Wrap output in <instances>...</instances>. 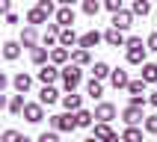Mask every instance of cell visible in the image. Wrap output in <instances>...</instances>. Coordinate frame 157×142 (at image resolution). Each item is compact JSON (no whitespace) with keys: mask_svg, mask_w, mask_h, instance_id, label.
<instances>
[{"mask_svg":"<svg viewBox=\"0 0 157 142\" xmlns=\"http://www.w3.org/2000/svg\"><path fill=\"white\" fill-rule=\"evenodd\" d=\"M83 83V71H80V65H65L62 68V86H65V92H74V89Z\"/></svg>","mask_w":157,"mask_h":142,"instance_id":"cell-1","label":"cell"},{"mask_svg":"<svg viewBox=\"0 0 157 142\" xmlns=\"http://www.w3.org/2000/svg\"><path fill=\"white\" fill-rule=\"evenodd\" d=\"M51 127L53 130H74V127H77V115H71V113L51 115Z\"/></svg>","mask_w":157,"mask_h":142,"instance_id":"cell-2","label":"cell"},{"mask_svg":"<svg viewBox=\"0 0 157 142\" xmlns=\"http://www.w3.org/2000/svg\"><path fill=\"white\" fill-rule=\"evenodd\" d=\"M122 118H124V124L128 127H136L140 121H145V115H142V106H133V104H128L122 110Z\"/></svg>","mask_w":157,"mask_h":142,"instance_id":"cell-3","label":"cell"},{"mask_svg":"<svg viewBox=\"0 0 157 142\" xmlns=\"http://www.w3.org/2000/svg\"><path fill=\"white\" fill-rule=\"evenodd\" d=\"M95 118L101 124H110L116 118V104H110V101H101V104L95 106Z\"/></svg>","mask_w":157,"mask_h":142,"instance_id":"cell-4","label":"cell"},{"mask_svg":"<svg viewBox=\"0 0 157 142\" xmlns=\"http://www.w3.org/2000/svg\"><path fill=\"white\" fill-rule=\"evenodd\" d=\"M39 80H42L44 86H53L56 80H62V71L56 68V65H51V62H48V65H42V71H39Z\"/></svg>","mask_w":157,"mask_h":142,"instance_id":"cell-5","label":"cell"},{"mask_svg":"<svg viewBox=\"0 0 157 142\" xmlns=\"http://www.w3.org/2000/svg\"><path fill=\"white\" fill-rule=\"evenodd\" d=\"M95 139L98 142H122V136H119L110 124H101V121H98L95 124Z\"/></svg>","mask_w":157,"mask_h":142,"instance_id":"cell-6","label":"cell"},{"mask_svg":"<svg viewBox=\"0 0 157 142\" xmlns=\"http://www.w3.org/2000/svg\"><path fill=\"white\" fill-rule=\"evenodd\" d=\"M74 6H62V9H56V24L62 27V30H68V27H74Z\"/></svg>","mask_w":157,"mask_h":142,"instance_id":"cell-7","label":"cell"},{"mask_svg":"<svg viewBox=\"0 0 157 142\" xmlns=\"http://www.w3.org/2000/svg\"><path fill=\"white\" fill-rule=\"evenodd\" d=\"M110 24H113L116 30H122V33H124L128 27H133V12H128V9H122V12H116Z\"/></svg>","mask_w":157,"mask_h":142,"instance_id":"cell-8","label":"cell"},{"mask_svg":"<svg viewBox=\"0 0 157 142\" xmlns=\"http://www.w3.org/2000/svg\"><path fill=\"white\" fill-rule=\"evenodd\" d=\"M104 42L110 44V47H124V44H128V39H124V33H122V30L110 27V30L104 33Z\"/></svg>","mask_w":157,"mask_h":142,"instance_id":"cell-9","label":"cell"},{"mask_svg":"<svg viewBox=\"0 0 157 142\" xmlns=\"http://www.w3.org/2000/svg\"><path fill=\"white\" fill-rule=\"evenodd\" d=\"M42 106H44V104H27V106H24V118H27L30 124H39V121L44 118V110H42Z\"/></svg>","mask_w":157,"mask_h":142,"instance_id":"cell-10","label":"cell"},{"mask_svg":"<svg viewBox=\"0 0 157 142\" xmlns=\"http://www.w3.org/2000/svg\"><path fill=\"white\" fill-rule=\"evenodd\" d=\"M110 83H113V89H128V86H131V77H128V71H124V68H113Z\"/></svg>","mask_w":157,"mask_h":142,"instance_id":"cell-11","label":"cell"},{"mask_svg":"<svg viewBox=\"0 0 157 142\" xmlns=\"http://www.w3.org/2000/svg\"><path fill=\"white\" fill-rule=\"evenodd\" d=\"M21 44H24V47H39V33H36V27L27 24L24 30H21Z\"/></svg>","mask_w":157,"mask_h":142,"instance_id":"cell-12","label":"cell"},{"mask_svg":"<svg viewBox=\"0 0 157 142\" xmlns=\"http://www.w3.org/2000/svg\"><path fill=\"white\" fill-rule=\"evenodd\" d=\"M59 101V92L53 86H42V92H39V104H44V106H51V104H56Z\"/></svg>","mask_w":157,"mask_h":142,"instance_id":"cell-13","label":"cell"},{"mask_svg":"<svg viewBox=\"0 0 157 142\" xmlns=\"http://www.w3.org/2000/svg\"><path fill=\"white\" fill-rule=\"evenodd\" d=\"M101 39H104V36L98 33V30H89V33H83V36H80V47H83V50H89V47H95Z\"/></svg>","mask_w":157,"mask_h":142,"instance_id":"cell-14","label":"cell"},{"mask_svg":"<svg viewBox=\"0 0 157 142\" xmlns=\"http://www.w3.org/2000/svg\"><path fill=\"white\" fill-rule=\"evenodd\" d=\"M59 33H62V27H59V24H48V30H44V36H42L44 47H51V44H56V39H59Z\"/></svg>","mask_w":157,"mask_h":142,"instance_id":"cell-15","label":"cell"},{"mask_svg":"<svg viewBox=\"0 0 157 142\" xmlns=\"http://www.w3.org/2000/svg\"><path fill=\"white\" fill-rule=\"evenodd\" d=\"M48 18H51V15H48V12H42L39 6H33L30 12H27V21H30V27H36V24H48Z\"/></svg>","mask_w":157,"mask_h":142,"instance_id":"cell-16","label":"cell"},{"mask_svg":"<svg viewBox=\"0 0 157 142\" xmlns=\"http://www.w3.org/2000/svg\"><path fill=\"white\" fill-rule=\"evenodd\" d=\"M12 86L24 95V92H30V86H33V77H30V74H15V77H12Z\"/></svg>","mask_w":157,"mask_h":142,"instance_id":"cell-17","label":"cell"},{"mask_svg":"<svg viewBox=\"0 0 157 142\" xmlns=\"http://www.w3.org/2000/svg\"><path fill=\"white\" fill-rule=\"evenodd\" d=\"M80 95H74V92H68V95H62V106L68 110V113H80Z\"/></svg>","mask_w":157,"mask_h":142,"instance_id":"cell-18","label":"cell"},{"mask_svg":"<svg viewBox=\"0 0 157 142\" xmlns=\"http://www.w3.org/2000/svg\"><path fill=\"white\" fill-rule=\"evenodd\" d=\"M71 44H80L74 27H68V30H62V33H59V47H71Z\"/></svg>","mask_w":157,"mask_h":142,"instance_id":"cell-19","label":"cell"},{"mask_svg":"<svg viewBox=\"0 0 157 142\" xmlns=\"http://www.w3.org/2000/svg\"><path fill=\"white\" fill-rule=\"evenodd\" d=\"M9 113L12 115H24V106H27V101H24V95H15V98H9Z\"/></svg>","mask_w":157,"mask_h":142,"instance_id":"cell-20","label":"cell"},{"mask_svg":"<svg viewBox=\"0 0 157 142\" xmlns=\"http://www.w3.org/2000/svg\"><path fill=\"white\" fill-rule=\"evenodd\" d=\"M68 59H71L68 47H53V50H51V62H53V65H62V62H68Z\"/></svg>","mask_w":157,"mask_h":142,"instance_id":"cell-21","label":"cell"},{"mask_svg":"<svg viewBox=\"0 0 157 142\" xmlns=\"http://www.w3.org/2000/svg\"><path fill=\"white\" fill-rule=\"evenodd\" d=\"M30 59H33L36 65H48V59H51V53H48V47H33V53H30Z\"/></svg>","mask_w":157,"mask_h":142,"instance_id":"cell-22","label":"cell"},{"mask_svg":"<svg viewBox=\"0 0 157 142\" xmlns=\"http://www.w3.org/2000/svg\"><path fill=\"white\" fill-rule=\"evenodd\" d=\"M86 95H89V98H101V95H104V83L92 77V80L86 83Z\"/></svg>","mask_w":157,"mask_h":142,"instance_id":"cell-23","label":"cell"},{"mask_svg":"<svg viewBox=\"0 0 157 142\" xmlns=\"http://www.w3.org/2000/svg\"><path fill=\"white\" fill-rule=\"evenodd\" d=\"M3 56L6 59H18L21 56V44L18 42H3Z\"/></svg>","mask_w":157,"mask_h":142,"instance_id":"cell-24","label":"cell"},{"mask_svg":"<svg viewBox=\"0 0 157 142\" xmlns=\"http://www.w3.org/2000/svg\"><path fill=\"white\" fill-rule=\"evenodd\" d=\"M71 62L83 68V65H89V62H92V56H89V50H83V47H77V50L71 53Z\"/></svg>","mask_w":157,"mask_h":142,"instance_id":"cell-25","label":"cell"},{"mask_svg":"<svg viewBox=\"0 0 157 142\" xmlns=\"http://www.w3.org/2000/svg\"><path fill=\"white\" fill-rule=\"evenodd\" d=\"M92 74H95V80H107L113 74V68H110L107 62H95V65H92Z\"/></svg>","mask_w":157,"mask_h":142,"instance_id":"cell-26","label":"cell"},{"mask_svg":"<svg viewBox=\"0 0 157 142\" xmlns=\"http://www.w3.org/2000/svg\"><path fill=\"white\" fill-rule=\"evenodd\" d=\"M101 0H83V15H89V18H95L98 12H101Z\"/></svg>","mask_w":157,"mask_h":142,"instance_id":"cell-27","label":"cell"},{"mask_svg":"<svg viewBox=\"0 0 157 142\" xmlns=\"http://www.w3.org/2000/svg\"><path fill=\"white\" fill-rule=\"evenodd\" d=\"M142 80L145 83H157V65L154 62H145L142 65Z\"/></svg>","mask_w":157,"mask_h":142,"instance_id":"cell-28","label":"cell"},{"mask_svg":"<svg viewBox=\"0 0 157 142\" xmlns=\"http://www.w3.org/2000/svg\"><path fill=\"white\" fill-rule=\"evenodd\" d=\"M128 92H131V98H142L145 95V80H131V86H128Z\"/></svg>","mask_w":157,"mask_h":142,"instance_id":"cell-29","label":"cell"},{"mask_svg":"<svg viewBox=\"0 0 157 142\" xmlns=\"http://www.w3.org/2000/svg\"><path fill=\"white\" fill-rule=\"evenodd\" d=\"M122 142H142V130H140V127H124Z\"/></svg>","mask_w":157,"mask_h":142,"instance_id":"cell-30","label":"cell"},{"mask_svg":"<svg viewBox=\"0 0 157 142\" xmlns=\"http://www.w3.org/2000/svg\"><path fill=\"white\" fill-rule=\"evenodd\" d=\"M145 50H148V47H142V50H128V62H131V65H145Z\"/></svg>","mask_w":157,"mask_h":142,"instance_id":"cell-31","label":"cell"},{"mask_svg":"<svg viewBox=\"0 0 157 142\" xmlns=\"http://www.w3.org/2000/svg\"><path fill=\"white\" fill-rule=\"evenodd\" d=\"M74 115H77V127H89V124L95 121V113H89V110H80Z\"/></svg>","mask_w":157,"mask_h":142,"instance_id":"cell-32","label":"cell"},{"mask_svg":"<svg viewBox=\"0 0 157 142\" xmlns=\"http://www.w3.org/2000/svg\"><path fill=\"white\" fill-rule=\"evenodd\" d=\"M131 12H133V15H142V18H145V15L151 12V3H148V0H136Z\"/></svg>","mask_w":157,"mask_h":142,"instance_id":"cell-33","label":"cell"},{"mask_svg":"<svg viewBox=\"0 0 157 142\" xmlns=\"http://www.w3.org/2000/svg\"><path fill=\"white\" fill-rule=\"evenodd\" d=\"M124 47H128V50H142V47H145V44H142V36H131Z\"/></svg>","mask_w":157,"mask_h":142,"instance_id":"cell-34","label":"cell"},{"mask_svg":"<svg viewBox=\"0 0 157 142\" xmlns=\"http://www.w3.org/2000/svg\"><path fill=\"white\" fill-rule=\"evenodd\" d=\"M142 127H145L148 133H157V113H154V115H145V121H142Z\"/></svg>","mask_w":157,"mask_h":142,"instance_id":"cell-35","label":"cell"},{"mask_svg":"<svg viewBox=\"0 0 157 142\" xmlns=\"http://www.w3.org/2000/svg\"><path fill=\"white\" fill-rule=\"evenodd\" d=\"M104 9H110V12H122V0H104Z\"/></svg>","mask_w":157,"mask_h":142,"instance_id":"cell-36","label":"cell"},{"mask_svg":"<svg viewBox=\"0 0 157 142\" xmlns=\"http://www.w3.org/2000/svg\"><path fill=\"white\" fill-rule=\"evenodd\" d=\"M39 142H59V136H56V130H51V133L44 130L42 136H39Z\"/></svg>","mask_w":157,"mask_h":142,"instance_id":"cell-37","label":"cell"},{"mask_svg":"<svg viewBox=\"0 0 157 142\" xmlns=\"http://www.w3.org/2000/svg\"><path fill=\"white\" fill-rule=\"evenodd\" d=\"M18 139H21L18 130H3V142H18Z\"/></svg>","mask_w":157,"mask_h":142,"instance_id":"cell-38","label":"cell"},{"mask_svg":"<svg viewBox=\"0 0 157 142\" xmlns=\"http://www.w3.org/2000/svg\"><path fill=\"white\" fill-rule=\"evenodd\" d=\"M145 47H148V50H154V53H157V33H151L148 39H145Z\"/></svg>","mask_w":157,"mask_h":142,"instance_id":"cell-39","label":"cell"},{"mask_svg":"<svg viewBox=\"0 0 157 142\" xmlns=\"http://www.w3.org/2000/svg\"><path fill=\"white\" fill-rule=\"evenodd\" d=\"M39 9L48 12V15H53V3H51V0H39Z\"/></svg>","mask_w":157,"mask_h":142,"instance_id":"cell-40","label":"cell"},{"mask_svg":"<svg viewBox=\"0 0 157 142\" xmlns=\"http://www.w3.org/2000/svg\"><path fill=\"white\" fill-rule=\"evenodd\" d=\"M0 9H3L6 15H12V0H0Z\"/></svg>","mask_w":157,"mask_h":142,"instance_id":"cell-41","label":"cell"},{"mask_svg":"<svg viewBox=\"0 0 157 142\" xmlns=\"http://www.w3.org/2000/svg\"><path fill=\"white\" fill-rule=\"evenodd\" d=\"M148 104H151V106H157V92H151V95H148Z\"/></svg>","mask_w":157,"mask_h":142,"instance_id":"cell-42","label":"cell"},{"mask_svg":"<svg viewBox=\"0 0 157 142\" xmlns=\"http://www.w3.org/2000/svg\"><path fill=\"white\" fill-rule=\"evenodd\" d=\"M62 6H74V3H77V0H59Z\"/></svg>","mask_w":157,"mask_h":142,"instance_id":"cell-43","label":"cell"},{"mask_svg":"<svg viewBox=\"0 0 157 142\" xmlns=\"http://www.w3.org/2000/svg\"><path fill=\"white\" fill-rule=\"evenodd\" d=\"M83 142H98V139H95V136H89V139H83Z\"/></svg>","mask_w":157,"mask_h":142,"instance_id":"cell-44","label":"cell"},{"mask_svg":"<svg viewBox=\"0 0 157 142\" xmlns=\"http://www.w3.org/2000/svg\"><path fill=\"white\" fill-rule=\"evenodd\" d=\"M18 142H30V139H27V136H21V139H18Z\"/></svg>","mask_w":157,"mask_h":142,"instance_id":"cell-45","label":"cell"},{"mask_svg":"<svg viewBox=\"0 0 157 142\" xmlns=\"http://www.w3.org/2000/svg\"><path fill=\"white\" fill-rule=\"evenodd\" d=\"M133 3H136V0H133Z\"/></svg>","mask_w":157,"mask_h":142,"instance_id":"cell-46","label":"cell"}]
</instances>
